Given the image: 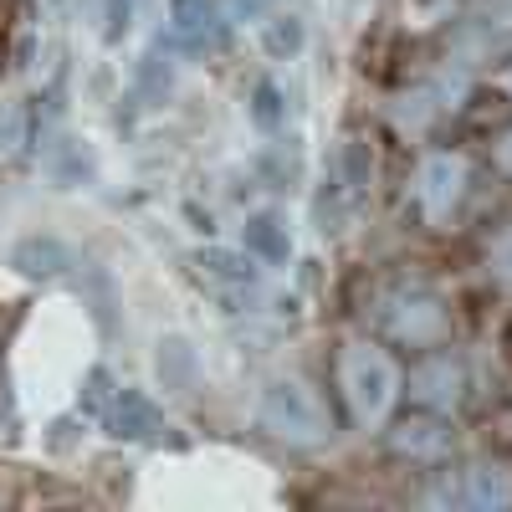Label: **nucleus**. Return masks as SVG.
Listing matches in <instances>:
<instances>
[{
  "instance_id": "obj_1",
  "label": "nucleus",
  "mask_w": 512,
  "mask_h": 512,
  "mask_svg": "<svg viewBox=\"0 0 512 512\" xmlns=\"http://www.w3.org/2000/svg\"><path fill=\"white\" fill-rule=\"evenodd\" d=\"M256 420H262L267 436H277V441H287L297 451H313V446L333 441L328 405L297 374H277V379L262 384V395H256Z\"/></svg>"
},
{
  "instance_id": "obj_2",
  "label": "nucleus",
  "mask_w": 512,
  "mask_h": 512,
  "mask_svg": "<svg viewBox=\"0 0 512 512\" xmlns=\"http://www.w3.org/2000/svg\"><path fill=\"white\" fill-rule=\"evenodd\" d=\"M338 390H344V400L364 431H379L400 400V369L374 344H349L344 359H338Z\"/></svg>"
},
{
  "instance_id": "obj_3",
  "label": "nucleus",
  "mask_w": 512,
  "mask_h": 512,
  "mask_svg": "<svg viewBox=\"0 0 512 512\" xmlns=\"http://www.w3.org/2000/svg\"><path fill=\"white\" fill-rule=\"evenodd\" d=\"M379 323L395 344H410V349H436L451 333L446 297L436 287H425V282H405L395 292H384L379 297Z\"/></svg>"
},
{
  "instance_id": "obj_4",
  "label": "nucleus",
  "mask_w": 512,
  "mask_h": 512,
  "mask_svg": "<svg viewBox=\"0 0 512 512\" xmlns=\"http://www.w3.org/2000/svg\"><path fill=\"white\" fill-rule=\"evenodd\" d=\"M466 200V159L461 154H425L415 169V205L425 226H451V216Z\"/></svg>"
},
{
  "instance_id": "obj_5",
  "label": "nucleus",
  "mask_w": 512,
  "mask_h": 512,
  "mask_svg": "<svg viewBox=\"0 0 512 512\" xmlns=\"http://www.w3.org/2000/svg\"><path fill=\"white\" fill-rule=\"evenodd\" d=\"M436 507H472V512H497L512 507V466L502 461H477V466H461L456 477H446L431 492Z\"/></svg>"
},
{
  "instance_id": "obj_6",
  "label": "nucleus",
  "mask_w": 512,
  "mask_h": 512,
  "mask_svg": "<svg viewBox=\"0 0 512 512\" xmlns=\"http://www.w3.org/2000/svg\"><path fill=\"white\" fill-rule=\"evenodd\" d=\"M195 272L210 292H221L226 303H251V297H262V262H256L246 246H200Z\"/></svg>"
},
{
  "instance_id": "obj_7",
  "label": "nucleus",
  "mask_w": 512,
  "mask_h": 512,
  "mask_svg": "<svg viewBox=\"0 0 512 512\" xmlns=\"http://www.w3.org/2000/svg\"><path fill=\"white\" fill-rule=\"evenodd\" d=\"M226 16L216 0H169V41L180 52L200 57V52H221L226 47Z\"/></svg>"
},
{
  "instance_id": "obj_8",
  "label": "nucleus",
  "mask_w": 512,
  "mask_h": 512,
  "mask_svg": "<svg viewBox=\"0 0 512 512\" xmlns=\"http://www.w3.org/2000/svg\"><path fill=\"white\" fill-rule=\"evenodd\" d=\"M103 425L118 441H169V431H175V425L164 420V410L144 390H128V384L113 390V400L103 410Z\"/></svg>"
},
{
  "instance_id": "obj_9",
  "label": "nucleus",
  "mask_w": 512,
  "mask_h": 512,
  "mask_svg": "<svg viewBox=\"0 0 512 512\" xmlns=\"http://www.w3.org/2000/svg\"><path fill=\"white\" fill-rule=\"evenodd\" d=\"M369 185H374V154H369V144L364 139H344L338 154H333V185H328L323 200H333V216H344V205H359L369 195Z\"/></svg>"
},
{
  "instance_id": "obj_10",
  "label": "nucleus",
  "mask_w": 512,
  "mask_h": 512,
  "mask_svg": "<svg viewBox=\"0 0 512 512\" xmlns=\"http://www.w3.org/2000/svg\"><path fill=\"white\" fill-rule=\"evenodd\" d=\"M461 93H466V77H441V82H425V88H410L395 98V123L420 134V128H431L441 113H456L461 108Z\"/></svg>"
},
{
  "instance_id": "obj_11",
  "label": "nucleus",
  "mask_w": 512,
  "mask_h": 512,
  "mask_svg": "<svg viewBox=\"0 0 512 512\" xmlns=\"http://www.w3.org/2000/svg\"><path fill=\"white\" fill-rule=\"evenodd\" d=\"M410 395L425 405V410H456L461 405V395H466V369H461V359H451V354H431L415 374H410Z\"/></svg>"
},
{
  "instance_id": "obj_12",
  "label": "nucleus",
  "mask_w": 512,
  "mask_h": 512,
  "mask_svg": "<svg viewBox=\"0 0 512 512\" xmlns=\"http://www.w3.org/2000/svg\"><path fill=\"white\" fill-rule=\"evenodd\" d=\"M241 246H246L262 267L292 262V231H287V221L277 216V210H251L246 231H241Z\"/></svg>"
},
{
  "instance_id": "obj_13",
  "label": "nucleus",
  "mask_w": 512,
  "mask_h": 512,
  "mask_svg": "<svg viewBox=\"0 0 512 512\" xmlns=\"http://www.w3.org/2000/svg\"><path fill=\"white\" fill-rule=\"evenodd\" d=\"M395 451L410 461H441L451 451V431L441 420H405L395 431Z\"/></svg>"
},
{
  "instance_id": "obj_14",
  "label": "nucleus",
  "mask_w": 512,
  "mask_h": 512,
  "mask_svg": "<svg viewBox=\"0 0 512 512\" xmlns=\"http://www.w3.org/2000/svg\"><path fill=\"white\" fill-rule=\"evenodd\" d=\"M262 47H267V57H277V62H292V57H303V47H308V21L303 16H272L267 26H262Z\"/></svg>"
},
{
  "instance_id": "obj_15",
  "label": "nucleus",
  "mask_w": 512,
  "mask_h": 512,
  "mask_svg": "<svg viewBox=\"0 0 512 512\" xmlns=\"http://www.w3.org/2000/svg\"><path fill=\"white\" fill-rule=\"evenodd\" d=\"M16 267L26 272V277H52V272H62L67 267V246L62 241H41V236H31V241H21L16 246Z\"/></svg>"
},
{
  "instance_id": "obj_16",
  "label": "nucleus",
  "mask_w": 512,
  "mask_h": 512,
  "mask_svg": "<svg viewBox=\"0 0 512 512\" xmlns=\"http://www.w3.org/2000/svg\"><path fill=\"white\" fill-rule=\"evenodd\" d=\"M159 374H164L169 390H190L195 384V349L185 338H164L159 344Z\"/></svg>"
},
{
  "instance_id": "obj_17",
  "label": "nucleus",
  "mask_w": 512,
  "mask_h": 512,
  "mask_svg": "<svg viewBox=\"0 0 512 512\" xmlns=\"http://www.w3.org/2000/svg\"><path fill=\"white\" fill-rule=\"evenodd\" d=\"M251 118H256V128H277L287 118V103H282L277 82H256L251 88Z\"/></svg>"
},
{
  "instance_id": "obj_18",
  "label": "nucleus",
  "mask_w": 512,
  "mask_h": 512,
  "mask_svg": "<svg viewBox=\"0 0 512 512\" xmlns=\"http://www.w3.org/2000/svg\"><path fill=\"white\" fill-rule=\"evenodd\" d=\"M139 16V0H103V41H123Z\"/></svg>"
},
{
  "instance_id": "obj_19",
  "label": "nucleus",
  "mask_w": 512,
  "mask_h": 512,
  "mask_svg": "<svg viewBox=\"0 0 512 512\" xmlns=\"http://www.w3.org/2000/svg\"><path fill=\"white\" fill-rule=\"evenodd\" d=\"M113 390H118L113 374H108V369H93V374H88V390H82V410H88V415H103L108 400H113Z\"/></svg>"
},
{
  "instance_id": "obj_20",
  "label": "nucleus",
  "mask_w": 512,
  "mask_h": 512,
  "mask_svg": "<svg viewBox=\"0 0 512 512\" xmlns=\"http://www.w3.org/2000/svg\"><path fill=\"white\" fill-rule=\"evenodd\" d=\"M487 262H492V277L512 287V231H502V236L487 246Z\"/></svg>"
},
{
  "instance_id": "obj_21",
  "label": "nucleus",
  "mask_w": 512,
  "mask_h": 512,
  "mask_svg": "<svg viewBox=\"0 0 512 512\" xmlns=\"http://www.w3.org/2000/svg\"><path fill=\"white\" fill-rule=\"evenodd\" d=\"M497 164H502V169H507V175H512V134H507V139L497 144Z\"/></svg>"
},
{
  "instance_id": "obj_22",
  "label": "nucleus",
  "mask_w": 512,
  "mask_h": 512,
  "mask_svg": "<svg viewBox=\"0 0 512 512\" xmlns=\"http://www.w3.org/2000/svg\"><path fill=\"white\" fill-rule=\"evenodd\" d=\"M236 6H241V16H262L267 0H236Z\"/></svg>"
}]
</instances>
